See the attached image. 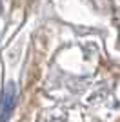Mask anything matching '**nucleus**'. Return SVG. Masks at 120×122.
I'll return each mask as SVG.
<instances>
[{"label": "nucleus", "mask_w": 120, "mask_h": 122, "mask_svg": "<svg viewBox=\"0 0 120 122\" xmlns=\"http://www.w3.org/2000/svg\"><path fill=\"white\" fill-rule=\"evenodd\" d=\"M15 100H16V86L15 82H7L2 91V104H0V122H7L11 113L15 109Z\"/></svg>", "instance_id": "1"}]
</instances>
